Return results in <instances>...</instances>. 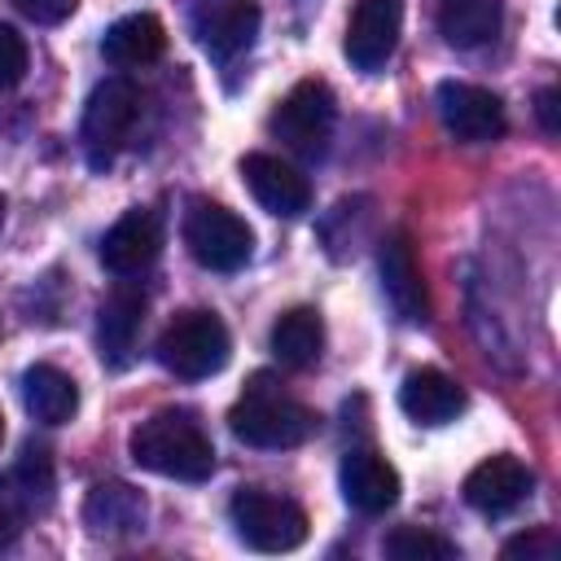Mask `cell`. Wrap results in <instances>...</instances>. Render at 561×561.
<instances>
[{
	"mask_svg": "<svg viewBox=\"0 0 561 561\" xmlns=\"http://www.w3.org/2000/svg\"><path fill=\"white\" fill-rule=\"evenodd\" d=\"M149 517V500L131 486V482H96L83 500V526L101 539H127L136 530H145Z\"/></svg>",
	"mask_w": 561,
	"mask_h": 561,
	"instance_id": "17",
	"label": "cell"
},
{
	"mask_svg": "<svg viewBox=\"0 0 561 561\" xmlns=\"http://www.w3.org/2000/svg\"><path fill=\"white\" fill-rule=\"evenodd\" d=\"M438 118L443 127L465 140V145H486V140H500L504 136V105L491 88H478V83H460V79H447L438 83Z\"/></svg>",
	"mask_w": 561,
	"mask_h": 561,
	"instance_id": "8",
	"label": "cell"
},
{
	"mask_svg": "<svg viewBox=\"0 0 561 561\" xmlns=\"http://www.w3.org/2000/svg\"><path fill=\"white\" fill-rule=\"evenodd\" d=\"M333 123H337V101H333V92H329L324 79L294 83L280 96V105L272 110V118H267L272 136L285 149H294L298 158H324L329 136H333Z\"/></svg>",
	"mask_w": 561,
	"mask_h": 561,
	"instance_id": "5",
	"label": "cell"
},
{
	"mask_svg": "<svg viewBox=\"0 0 561 561\" xmlns=\"http://www.w3.org/2000/svg\"><path fill=\"white\" fill-rule=\"evenodd\" d=\"M535 486V473L517 456H491L469 469L465 478V504L478 508L482 517H504L513 513Z\"/></svg>",
	"mask_w": 561,
	"mask_h": 561,
	"instance_id": "14",
	"label": "cell"
},
{
	"mask_svg": "<svg viewBox=\"0 0 561 561\" xmlns=\"http://www.w3.org/2000/svg\"><path fill=\"white\" fill-rule=\"evenodd\" d=\"M167 53V26L153 13H127L101 35V57L110 66H149Z\"/></svg>",
	"mask_w": 561,
	"mask_h": 561,
	"instance_id": "19",
	"label": "cell"
},
{
	"mask_svg": "<svg viewBox=\"0 0 561 561\" xmlns=\"http://www.w3.org/2000/svg\"><path fill=\"white\" fill-rule=\"evenodd\" d=\"M193 31L215 61H232L254 44L259 4L254 0H193Z\"/></svg>",
	"mask_w": 561,
	"mask_h": 561,
	"instance_id": "12",
	"label": "cell"
},
{
	"mask_svg": "<svg viewBox=\"0 0 561 561\" xmlns=\"http://www.w3.org/2000/svg\"><path fill=\"white\" fill-rule=\"evenodd\" d=\"M337 478H342V495H346V504H351L355 513L377 517V513L394 508V500H399V473H394V465H390L381 451H373V447H351V451L342 456Z\"/></svg>",
	"mask_w": 561,
	"mask_h": 561,
	"instance_id": "15",
	"label": "cell"
},
{
	"mask_svg": "<svg viewBox=\"0 0 561 561\" xmlns=\"http://www.w3.org/2000/svg\"><path fill=\"white\" fill-rule=\"evenodd\" d=\"M500 0H438V35L451 48H482L500 31Z\"/></svg>",
	"mask_w": 561,
	"mask_h": 561,
	"instance_id": "22",
	"label": "cell"
},
{
	"mask_svg": "<svg viewBox=\"0 0 561 561\" xmlns=\"http://www.w3.org/2000/svg\"><path fill=\"white\" fill-rule=\"evenodd\" d=\"M228 517L237 526V539L250 543L254 552H294L311 530L302 504L272 495L263 486H241L228 504Z\"/></svg>",
	"mask_w": 561,
	"mask_h": 561,
	"instance_id": "4",
	"label": "cell"
},
{
	"mask_svg": "<svg viewBox=\"0 0 561 561\" xmlns=\"http://www.w3.org/2000/svg\"><path fill=\"white\" fill-rule=\"evenodd\" d=\"M381 552H386L390 561H456V557H460L451 539H443V535H434V530H421V526H399V530H390L386 543H381Z\"/></svg>",
	"mask_w": 561,
	"mask_h": 561,
	"instance_id": "24",
	"label": "cell"
},
{
	"mask_svg": "<svg viewBox=\"0 0 561 561\" xmlns=\"http://www.w3.org/2000/svg\"><path fill=\"white\" fill-rule=\"evenodd\" d=\"M22 403L44 425H66L79 412V386L57 364H31L22 373Z\"/></svg>",
	"mask_w": 561,
	"mask_h": 561,
	"instance_id": "20",
	"label": "cell"
},
{
	"mask_svg": "<svg viewBox=\"0 0 561 561\" xmlns=\"http://www.w3.org/2000/svg\"><path fill=\"white\" fill-rule=\"evenodd\" d=\"M403 31V0H355L342 53L355 70H377L390 61Z\"/></svg>",
	"mask_w": 561,
	"mask_h": 561,
	"instance_id": "9",
	"label": "cell"
},
{
	"mask_svg": "<svg viewBox=\"0 0 561 561\" xmlns=\"http://www.w3.org/2000/svg\"><path fill=\"white\" fill-rule=\"evenodd\" d=\"M324 351V320L316 307H289L272 324V355L289 368H311Z\"/></svg>",
	"mask_w": 561,
	"mask_h": 561,
	"instance_id": "21",
	"label": "cell"
},
{
	"mask_svg": "<svg viewBox=\"0 0 561 561\" xmlns=\"http://www.w3.org/2000/svg\"><path fill=\"white\" fill-rule=\"evenodd\" d=\"M228 430L245 447L280 451V447H298L316 434V412L307 403H298L294 394H285L267 373H254L245 394L228 412Z\"/></svg>",
	"mask_w": 561,
	"mask_h": 561,
	"instance_id": "2",
	"label": "cell"
},
{
	"mask_svg": "<svg viewBox=\"0 0 561 561\" xmlns=\"http://www.w3.org/2000/svg\"><path fill=\"white\" fill-rule=\"evenodd\" d=\"M140 123V88L123 75H110L92 88L83 105V149L92 167H110L114 153L131 140Z\"/></svg>",
	"mask_w": 561,
	"mask_h": 561,
	"instance_id": "7",
	"label": "cell"
},
{
	"mask_svg": "<svg viewBox=\"0 0 561 561\" xmlns=\"http://www.w3.org/2000/svg\"><path fill=\"white\" fill-rule=\"evenodd\" d=\"M557 535L548 530V526H539V530H530V535H517V539H508L504 543V557H526V561H552L557 557Z\"/></svg>",
	"mask_w": 561,
	"mask_h": 561,
	"instance_id": "26",
	"label": "cell"
},
{
	"mask_svg": "<svg viewBox=\"0 0 561 561\" xmlns=\"http://www.w3.org/2000/svg\"><path fill=\"white\" fill-rule=\"evenodd\" d=\"M162 250V219L145 206H131L123 210L105 237H101V263L114 272V276H136L145 272Z\"/></svg>",
	"mask_w": 561,
	"mask_h": 561,
	"instance_id": "13",
	"label": "cell"
},
{
	"mask_svg": "<svg viewBox=\"0 0 561 561\" xmlns=\"http://www.w3.org/2000/svg\"><path fill=\"white\" fill-rule=\"evenodd\" d=\"M0 224H4V197H0Z\"/></svg>",
	"mask_w": 561,
	"mask_h": 561,
	"instance_id": "31",
	"label": "cell"
},
{
	"mask_svg": "<svg viewBox=\"0 0 561 561\" xmlns=\"http://www.w3.org/2000/svg\"><path fill=\"white\" fill-rule=\"evenodd\" d=\"M31 22H39V26H57V22H66L70 13H75V4L79 0H13Z\"/></svg>",
	"mask_w": 561,
	"mask_h": 561,
	"instance_id": "27",
	"label": "cell"
},
{
	"mask_svg": "<svg viewBox=\"0 0 561 561\" xmlns=\"http://www.w3.org/2000/svg\"><path fill=\"white\" fill-rule=\"evenodd\" d=\"M377 267H381V294L394 307V316L403 324H425L430 320V294H425V276H421L412 237L408 232H390L381 241Z\"/></svg>",
	"mask_w": 561,
	"mask_h": 561,
	"instance_id": "10",
	"label": "cell"
},
{
	"mask_svg": "<svg viewBox=\"0 0 561 561\" xmlns=\"http://www.w3.org/2000/svg\"><path fill=\"white\" fill-rule=\"evenodd\" d=\"M232 355V337L224 329V320L215 311H180L162 337H158V364L184 381H202L210 373H219Z\"/></svg>",
	"mask_w": 561,
	"mask_h": 561,
	"instance_id": "3",
	"label": "cell"
},
{
	"mask_svg": "<svg viewBox=\"0 0 561 561\" xmlns=\"http://www.w3.org/2000/svg\"><path fill=\"white\" fill-rule=\"evenodd\" d=\"M180 232H184L188 254H193L202 267H210V272H237V267H245L250 254H254V232H250V224H245L237 210H228V206H219V202H206V197L188 202Z\"/></svg>",
	"mask_w": 561,
	"mask_h": 561,
	"instance_id": "6",
	"label": "cell"
},
{
	"mask_svg": "<svg viewBox=\"0 0 561 561\" xmlns=\"http://www.w3.org/2000/svg\"><path fill=\"white\" fill-rule=\"evenodd\" d=\"M0 443H4V412H0Z\"/></svg>",
	"mask_w": 561,
	"mask_h": 561,
	"instance_id": "30",
	"label": "cell"
},
{
	"mask_svg": "<svg viewBox=\"0 0 561 561\" xmlns=\"http://www.w3.org/2000/svg\"><path fill=\"white\" fill-rule=\"evenodd\" d=\"M145 329V294L131 285H118L114 294H105L101 311H96V342H101V359L110 368H127L136 355Z\"/></svg>",
	"mask_w": 561,
	"mask_h": 561,
	"instance_id": "16",
	"label": "cell"
},
{
	"mask_svg": "<svg viewBox=\"0 0 561 561\" xmlns=\"http://www.w3.org/2000/svg\"><path fill=\"white\" fill-rule=\"evenodd\" d=\"M13 539H18V513H13L9 504H0V552H4Z\"/></svg>",
	"mask_w": 561,
	"mask_h": 561,
	"instance_id": "29",
	"label": "cell"
},
{
	"mask_svg": "<svg viewBox=\"0 0 561 561\" xmlns=\"http://www.w3.org/2000/svg\"><path fill=\"white\" fill-rule=\"evenodd\" d=\"M399 408L416 425H447L465 412V390H460V381H451L438 368H416L399 386Z\"/></svg>",
	"mask_w": 561,
	"mask_h": 561,
	"instance_id": "18",
	"label": "cell"
},
{
	"mask_svg": "<svg viewBox=\"0 0 561 561\" xmlns=\"http://www.w3.org/2000/svg\"><path fill=\"white\" fill-rule=\"evenodd\" d=\"M131 460L158 478H175V482H206L215 469V447L210 434L188 416V412H153L149 421H140L131 430Z\"/></svg>",
	"mask_w": 561,
	"mask_h": 561,
	"instance_id": "1",
	"label": "cell"
},
{
	"mask_svg": "<svg viewBox=\"0 0 561 561\" xmlns=\"http://www.w3.org/2000/svg\"><path fill=\"white\" fill-rule=\"evenodd\" d=\"M557 101H561V92H557V88H539V96H535V114H539V123H543V131H548V136H557V131H561Z\"/></svg>",
	"mask_w": 561,
	"mask_h": 561,
	"instance_id": "28",
	"label": "cell"
},
{
	"mask_svg": "<svg viewBox=\"0 0 561 561\" xmlns=\"http://www.w3.org/2000/svg\"><path fill=\"white\" fill-rule=\"evenodd\" d=\"M241 180L245 188L254 193V202L267 210V215H280V219H294L311 206V184L298 167H289L285 158L276 153H245L241 158Z\"/></svg>",
	"mask_w": 561,
	"mask_h": 561,
	"instance_id": "11",
	"label": "cell"
},
{
	"mask_svg": "<svg viewBox=\"0 0 561 561\" xmlns=\"http://www.w3.org/2000/svg\"><path fill=\"white\" fill-rule=\"evenodd\" d=\"M0 491H4V504L18 513V508H44L53 500V460L44 447H26L18 456V465L0 478Z\"/></svg>",
	"mask_w": 561,
	"mask_h": 561,
	"instance_id": "23",
	"label": "cell"
},
{
	"mask_svg": "<svg viewBox=\"0 0 561 561\" xmlns=\"http://www.w3.org/2000/svg\"><path fill=\"white\" fill-rule=\"evenodd\" d=\"M26 66H31V53H26V39L0 22V88H13L26 79Z\"/></svg>",
	"mask_w": 561,
	"mask_h": 561,
	"instance_id": "25",
	"label": "cell"
}]
</instances>
